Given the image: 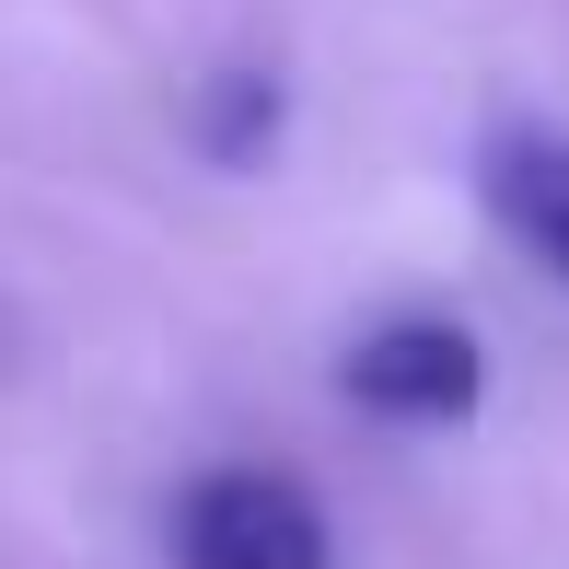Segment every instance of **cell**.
Listing matches in <instances>:
<instances>
[{"mask_svg": "<svg viewBox=\"0 0 569 569\" xmlns=\"http://www.w3.org/2000/svg\"><path fill=\"white\" fill-rule=\"evenodd\" d=\"M338 396L360 419H396V430H465L488 396V349L453 315H383L338 349Z\"/></svg>", "mask_w": 569, "mask_h": 569, "instance_id": "obj_2", "label": "cell"}, {"mask_svg": "<svg viewBox=\"0 0 569 569\" xmlns=\"http://www.w3.org/2000/svg\"><path fill=\"white\" fill-rule=\"evenodd\" d=\"M174 569H338L315 488L279 465H210L174 488Z\"/></svg>", "mask_w": 569, "mask_h": 569, "instance_id": "obj_1", "label": "cell"}, {"mask_svg": "<svg viewBox=\"0 0 569 569\" xmlns=\"http://www.w3.org/2000/svg\"><path fill=\"white\" fill-rule=\"evenodd\" d=\"M268 140H279V82L268 70H221L210 106H198V151L210 163H268Z\"/></svg>", "mask_w": 569, "mask_h": 569, "instance_id": "obj_4", "label": "cell"}, {"mask_svg": "<svg viewBox=\"0 0 569 569\" xmlns=\"http://www.w3.org/2000/svg\"><path fill=\"white\" fill-rule=\"evenodd\" d=\"M477 198H488V221L569 291V140L558 128H500V140L477 151Z\"/></svg>", "mask_w": 569, "mask_h": 569, "instance_id": "obj_3", "label": "cell"}]
</instances>
